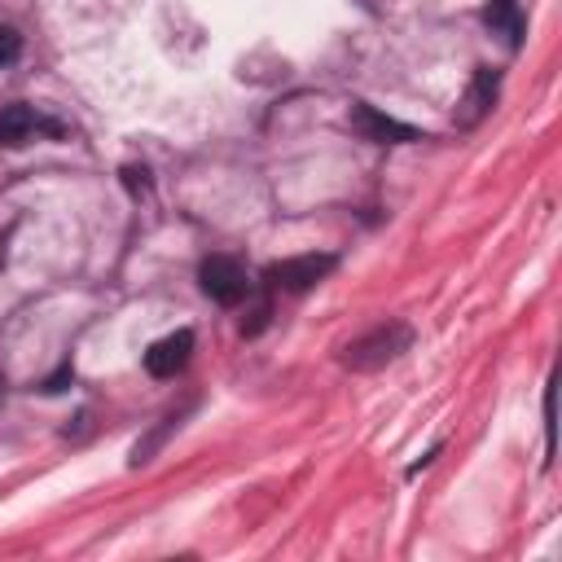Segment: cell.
Listing matches in <instances>:
<instances>
[{"label": "cell", "mask_w": 562, "mask_h": 562, "mask_svg": "<svg viewBox=\"0 0 562 562\" xmlns=\"http://www.w3.org/2000/svg\"><path fill=\"white\" fill-rule=\"evenodd\" d=\"M408 347H413V329H408V325H400V321H386V325H378V329L360 334L356 342H347L342 364H347V369H356V373H373V369H382V364L400 360Z\"/></svg>", "instance_id": "1"}, {"label": "cell", "mask_w": 562, "mask_h": 562, "mask_svg": "<svg viewBox=\"0 0 562 562\" xmlns=\"http://www.w3.org/2000/svg\"><path fill=\"white\" fill-rule=\"evenodd\" d=\"M334 272V255H294V259H281L268 268V281L299 294V290H312L316 281H325Z\"/></svg>", "instance_id": "2"}, {"label": "cell", "mask_w": 562, "mask_h": 562, "mask_svg": "<svg viewBox=\"0 0 562 562\" xmlns=\"http://www.w3.org/2000/svg\"><path fill=\"white\" fill-rule=\"evenodd\" d=\"M198 281H202V290L215 299V303H224V307H233V303H241L246 299V272L233 263V259H224V255H211L202 268H198Z\"/></svg>", "instance_id": "3"}, {"label": "cell", "mask_w": 562, "mask_h": 562, "mask_svg": "<svg viewBox=\"0 0 562 562\" xmlns=\"http://www.w3.org/2000/svg\"><path fill=\"white\" fill-rule=\"evenodd\" d=\"M351 127L364 136V140H378V145H404V140H422L408 123H400V119H391V114H382L378 105H369V101H356L351 105Z\"/></svg>", "instance_id": "4"}, {"label": "cell", "mask_w": 562, "mask_h": 562, "mask_svg": "<svg viewBox=\"0 0 562 562\" xmlns=\"http://www.w3.org/2000/svg\"><path fill=\"white\" fill-rule=\"evenodd\" d=\"M189 356H193V334H189V329H176V334L149 342V351H145V373H149V378H176V373L189 364Z\"/></svg>", "instance_id": "5"}, {"label": "cell", "mask_w": 562, "mask_h": 562, "mask_svg": "<svg viewBox=\"0 0 562 562\" xmlns=\"http://www.w3.org/2000/svg\"><path fill=\"white\" fill-rule=\"evenodd\" d=\"M496 88H501V79H496V70H487V66H479L474 75H470V83H465V92H461V101H457V127H474L487 110H492V101H496Z\"/></svg>", "instance_id": "6"}, {"label": "cell", "mask_w": 562, "mask_h": 562, "mask_svg": "<svg viewBox=\"0 0 562 562\" xmlns=\"http://www.w3.org/2000/svg\"><path fill=\"white\" fill-rule=\"evenodd\" d=\"M40 132H61L57 123H48L35 105H4L0 110V145H9V149H18V145H26V140H35Z\"/></svg>", "instance_id": "7"}, {"label": "cell", "mask_w": 562, "mask_h": 562, "mask_svg": "<svg viewBox=\"0 0 562 562\" xmlns=\"http://www.w3.org/2000/svg\"><path fill=\"white\" fill-rule=\"evenodd\" d=\"M483 18H487V26H492L496 35H505L509 44H518V35H522V13H518V0H492Z\"/></svg>", "instance_id": "8"}, {"label": "cell", "mask_w": 562, "mask_h": 562, "mask_svg": "<svg viewBox=\"0 0 562 562\" xmlns=\"http://www.w3.org/2000/svg\"><path fill=\"white\" fill-rule=\"evenodd\" d=\"M18 53H22V35H18L13 26H0V70H4Z\"/></svg>", "instance_id": "9"}, {"label": "cell", "mask_w": 562, "mask_h": 562, "mask_svg": "<svg viewBox=\"0 0 562 562\" xmlns=\"http://www.w3.org/2000/svg\"><path fill=\"white\" fill-rule=\"evenodd\" d=\"M123 176H127V189H132V193H145V189H149V180H145L149 171H145V167H123Z\"/></svg>", "instance_id": "10"}]
</instances>
